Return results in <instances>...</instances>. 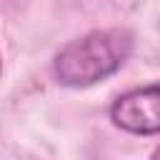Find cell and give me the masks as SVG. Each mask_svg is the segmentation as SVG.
<instances>
[{"mask_svg": "<svg viewBox=\"0 0 160 160\" xmlns=\"http://www.w3.org/2000/svg\"><path fill=\"white\" fill-rule=\"evenodd\" d=\"M150 160H160V145L152 150V155H150Z\"/></svg>", "mask_w": 160, "mask_h": 160, "instance_id": "obj_3", "label": "cell"}, {"mask_svg": "<svg viewBox=\"0 0 160 160\" xmlns=\"http://www.w3.org/2000/svg\"><path fill=\"white\" fill-rule=\"evenodd\" d=\"M0 70H2V60H0Z\"/></svg>", "mask_w": 160, "mask_h": 160, "instance_id": "obj_4", "label": "cell"}, {"mask_svg": "<svg viewBox=\"0 0 160 160\" xmlns=\"http://www.w3.org/2000/svg\"><path fill=\"white\" fill-rule=\"evenodd\" d=\"M110 120L115 128L132 135L160 132V82L132 88L118 95L110 105Z\"/></svg>", "mask_w": 160, "mask_h": 160, "instance_id": "obj_2", "label": "cell"}, {"mask_svg": "<svg viewBox=\"0 0 160 160\" xmlns=\"http://www.w3.org/2000/svg\"><path fill=\"white\" fill-rule=\"evenodd\" d=\"M132 52V35L122 28L90 30L68 45H62L52 58L55 80L65 88H90L110 75H115Z\"/></svg>", "mask_w": 160, "mask_h": 160, "instance_id": "obj_1", "label": "cell"}]
</instances>
